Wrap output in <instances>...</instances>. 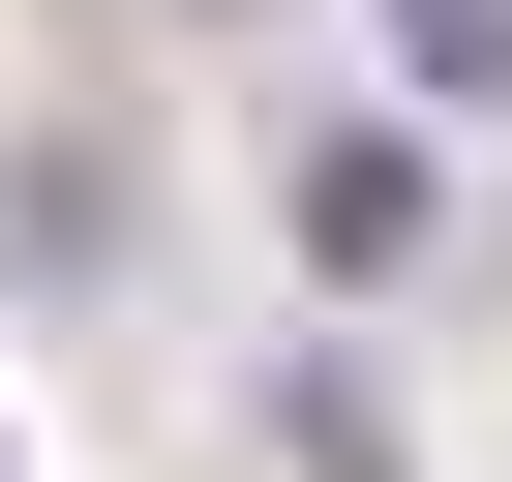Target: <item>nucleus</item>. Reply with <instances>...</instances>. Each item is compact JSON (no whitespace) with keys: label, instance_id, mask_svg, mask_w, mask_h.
I'll return each instance as SVG.
<instances>
[{"label":"nucleus","instance_id":"1","mask_svg":"<svg viewBox=\"0 0 512 482\" xmlns=\"http://www.w3.org/2000/svg\"><path fill=\"white\" fill-rule=\"evenodd\" d=\"M422 241H452V181H422V121H362V151H302V272H332V302H392Z\"/></svg>","mask_w":512,"mask_h":482},{"label":"nucleus","instance_id":"2","mask_svg":"<svg viewBox=\"0 0 512 482\" xmlns=\"http://www.w3.org/2000/svg\"><path fill=\"white\" fill-rule=\"evenodd\" d=\"M392 61H422V121H512V0H392Z\"/></svg>","mask_w":512,"mask_h":482}]
</instances>
